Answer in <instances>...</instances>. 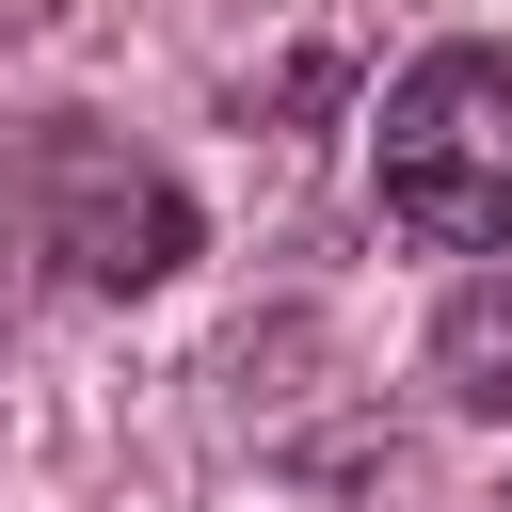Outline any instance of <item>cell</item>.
<instances>
[{
    "mask_svg": "<svg viewBox=\"0 0 512 512\" xmlns=\"http://www.w3.org/2000/svg\"><path fill=\"white\" fill-rule=\"evenodd\" d=\"M368 192L432 256H512V48H480V32L416 48L368 112Z\"/></svg>",
    "mask_w": 512,
    "mask_h": 512,
    "instance_id": "cell-1",
    "label": "cell"
},
{
    "mask_svg": "<svg viewBox=\"0 0 512 512\" xmlns=\"http://www.w3.org/2000/svg\"><path fill=\"white\" fill-rule=\"evenodd\" d=\"M0 208H16V240H32L64 288H96V304L160 288V272L208 240L192 192H176V160H144L128 128H32L16 176H0Z\"/></svg>",
    "mask_w": 512,
    "mask_h": 512,
    "instance_id": "cell-2",
    "label": "cell"
},
{
    "mask_svg": "<svg viewBox=\"0 0 512 512\" xmlns=\"http://www.w3.org/2000/svg\"><path fill=\"white\" fill-rule=\"evenodd\" d=\"M432 384L464 416H512V256H480L448 304H432Z\"/></svg>",
    "mask_w": 512,
    "mask_h": 512,
    "instance_id": "cell-3",
    "label": "cell"
}]
</instances>
